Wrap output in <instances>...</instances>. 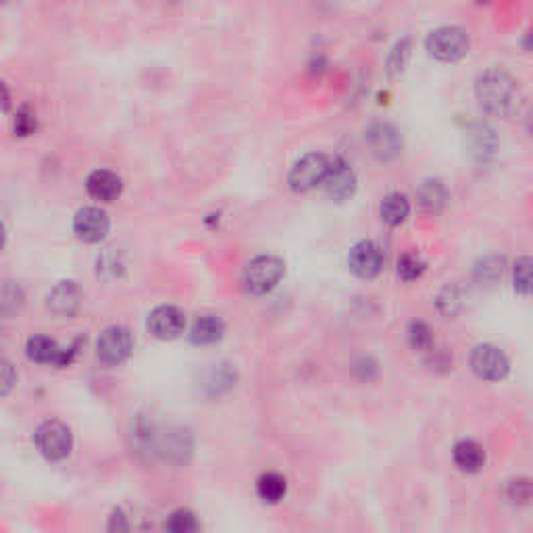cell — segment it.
<instances>
[{
    "label": "cell",
    "instance_id": "1",
    "mask_svg": "<svg viewBox=\"0 0 533 533\" xmlns=\"http://www.w3.org/2000/svg\"><path fill=\"white\" fill-rule=\"evenodd\" d=\"M475 98L479 109L490 117H506L517 106V80L506 69H486L475 82Z\"/></svg>",
    "mask_w": 533,
    "mask_h": 533
},
{
    "label": "cell",
    "instance_id": "2",
    "mask_svg": "<svg viewBox=\"0 0 533 533\" xmlns=\"http://www.w3.org/2000/svg\"><path fill=\"white\" fill-rule=\"evenodd\" d=\"M469 34L459 26H442L431 29L425 38V51L440 63H459L469 52Z\"/></svg>",
    "mask_w": 533,
    "mask_h": 533
},
{
    "label": "cell",
    "instance_id": "3",
    "mask_svg": "<svg viewBox=\"0 0 533 533\" xmlns=\"http://www.w3.org/2000/svg\"><path fill=\"white\" fill-rule=\"evenodd\" d=\"M286 273V265L279 256L273 255H261L253 259L244 269L242 281L244 287L250 292V294H267L271 292L275 286L279 284L281 278Z\"/></svg>",
    "mask_w": 533,
    "mask_h": 533
},
{
    "label": "cell",
    "instance_id": "4",
    "mask_svg": "<svg viewBox=\"0 0 533 533\" xmlns=\"http://www.w3.org/2000/svg\"><path fill=\"white\" fill-rule=\"evenodd\" d=\"M34 442L42 457L46 460H52V463L67 459L71 448H74L71 429L63 421H57V419H48V421L42 423L35 429Z\"/></svg>",
    "mask_w": 533,
    "mask_h": 533
},
{
    "label": "cell",
    "instance_id": "5",
    "mask_svg": "<svg viewBox=\"0 0 533 533\" xmlns=\"http://www.w3.org/2000/svg\"><path fill=\"white\" fill-rule=\"evenodd\" d=\"M329 167H332V159L323 153H309L304 154L302 159H298L294 167L290 169V176H287V184L290 188L298 192V194H304V192L315 190L317 185H323L325 182Z\"/></svg>",
    "mask_w": 533,
    "mask_h": 533
},
{
    "label": "cell",
    "instance_id": "6",
    "mask_svg": "<svg viewBox=\"0 0 533 533\" xmlns=\"http://www.w3.org/2000/svg\"><path fill=\"white\" fill-rule=\"evenodd\" d=\"M471 371L483 381H502L511 373V361L494 344H479L471 350Z\"/></svg>",
    "mask_w": 533,
    "mask_h": 533
},
{
    "label": "cell",
    "instance_id": "7",
    "mask_svg": "<svg viewBox=\"0 0 533 533\" xmlns=\"http://www.w3.org/2000/svg\"><path fill=\"white\" fill-rule=\"evenodd\" d=\"M131 350H134V338H131L129 329L121 325L106 327L96 340V355L109 367H117L128 361Z\"/></svg>",
    "mask_w": 533,
    "mask_h": 533
},
{
    "label": "cell",
    "instance_id": "8",
    "mask_svg": "<svg viewBox=\"0 0 533 533\" xmlns=\"http://www.w3.org/2000/svg\"><path fill=\"white\" fill-rule=\"evenodd\" d=\"M364 142H367L371 154L381 163H390V161L398 159L403 153V134L398 128H394L392 123H373L364 134Z\"/></svg>",
    "mask_w": 533,
    "mask_h": 533
},
{
    "label": "cell",
    "instance_id": "9",
    "mask_svg": "<svg viewBox=\"0 0 533 533\" xmlns=\"http://www.w3.org/2000/svg\"><path fill=\"white\" fill-rule=\"evenodd\" d=\"M26 355L29 361L38 364H52L57 369H65L74 363L77 355V346H59L55 340L46 338V335H32L26 344Z\"/></svg>",
    "mask_w": 533,
    "mask_h": 533
},
{
    "label": "cell",
    "instance_id": "10",
    "mask_svg": "<svg viewBox=\"0 0 533 533\" xmlns=\"http://www.w3.org/2000/svg\"><path fill=\"white\" fill-rule=\"evenodd\" d=\"M111 230V219L106 211L98 207H82L74 217V231L82 242L98 244Z\"/></svg>",
    "mask_w": 533,
    "mask_h": 533
},
{
    "label": "cell",
    "instance_id": "11",
    "mask_svg": "<svg viewBox=\"0 0 533 533\" xmlns=\"http://www.w3.org/2000/svg\"><path fill=\"white\" fill-rule=\"evenodd\" d=\"M350 271L361 279H375L383 269L381 248L371 239H361L350 248L349 255Z\"/></svg>",
    "mask_w": 533,
    "mask_h": 533
},
{
    "label": "cell",
    "instance_id": "12",
    "mask_svg": "<svg viewBox=\"0 0 533 533\" xmlns=\"http://www.w3.org/2000/svg\"><path fill=\"white\" fill-rule=\"evenodd\" d=\"M323 188L329 194V199L344 202L349 200L352 194L357 192V173L352 169L349 161L344 159H333L329 173L323 182Z\"/></svg>",
    "mask_w": 533,
    "mask_h": 533
},
{
    "label": "cell",
    "instance_id": "13",
    "mask_svg": "<svg viewBox=\"0 0 533 533\" xmlns=\"http://www.w3.org/2000/svg\"><path fill=\"white\" fill-rule=\"evenodd\" d=\"M466 151L475 163H490L498 153V136L488 123H473L466 129Z\"/></svg>",
    "mask_w": 533,
    "mask_h": 533
},
{
    "label": "cell",
    "instance_id": "14",
    "mask_svg": "<svg viewBox=\"0 0 533 533\" xmlns=\"http://www.w3.org/2000/svg\"><path fill=\"white\" fill-rule=\"evenodd\" d=\"M148 329L154 338L159 340H173L179 333H184L185 329V315L182 309L171 307V304H163L157 307L148 315Z\"/></svg>",
    "mask_w": 533,
    "mask_h": 533
},
{
    "label": "cell",
    "instance_id": "15",
    "mask_svg": "<svg viewBox=\"0 0 533 533\" xmlns=\"http://www.w3.org/2000/svg\"><path fill=\"white\" fill-rule=\"evenodd\" d=\"M80 301L82 292L75 281H61V284H57L51 290V294H48V309H51L52 315L69 319V317H74L77 309H80Z\"/></svg>",
    "mask_w": 533,
    "mask_h": 533
},
{
    "label": "cell",
    "instance_id": "16",
    "mask_svg": "<svg viewBox=\"0 0 533 533\" xmlns=\"http://www.w3.org/2000/svg\"><path fill=\"white\" fill-rule=\"evenodd\" d=\"M86 190L94 200L113 202L121 196L123 182L117 173L106 169H96L86 179Z\"/></svg>",
    "mask_w": 533,
    "mask_h": 533
},
{
    "label": "cell",
    "instance_id": "17",
    "mask_svg": "<svg viewBox=\"0 0 533 533\" xmlns=\"http://www.w3.org/2000/svg\"><path fill=\"white\" fill-rule=\"evenodd\" d=\"M225 333V323L217 315H202L190 329V342L196 346L217 344Z\"/></svg>",
    "mask_w": 533,
    "mask_h": 533
},
{
    "label": "cell",
    "instance_id": "18",
    "mask_svg": "<svg viewBox=\"0 0 533 533\" xmlns=\"http://www.w3.org/2000/svg\"><path fill=\"white\" fill-rule=\"evenodd\" d=\"M452 460L463 473H477L486 465V451L473 440H460L452 448Z\"/></svg>",
    "mask_w": 533,
    "mask_h": 533
},
{
    "label": "cell",
    "instance_id": "19",
    "mask_svg": "<svg viewBox=\"0 0 533 533\" xmlns=\"http://www.w3.org/2000/svg\"><path fill=\"white\" fill-rule=\"evenodd\" d=\"M448 202V190L440 179H425L417 188V205L425 213H440Z\"/></svg>",
    "mask_w": 533,
    "mask_h": 533
},
{
    "label": "cell",
    "instance_id": "20",
    "mask_svg": "<svg viewBox=\"0 0 533 533\" xmlns=\"http://www.w3.org/2000/svg\"><path fill=\"white\" fill-rule=\"evenodd\" d=\"M192 440L182 429H169L157 435V452L163 454L165 460H185L184 454H190Z\"/></svg>",
    "mask_w": 533,
    "mask_h": 533
},
{
    "label": "cell",
    "instance_id": "21",
    "mask_svg": "<svg viewBox=\"0 0 533 533\" xmlns=\"http://www.w3.org/2000/svg\"><path fill=\"white\" fill-rule=\"evenodd\" d=\"M409 213H411V202L404 194H400V192H392V194H388L380 205L381 219L392 227L403 225L406 217H409Z\"/></svg>",
    "mask_w": 533,
    "mask_h": 533
},
{
    "label": "cell",
    "instance_id": "22",
    "mask_svg": "<svg viewBox=\"0 0 533 533\" xmlns=\"http://www.w3.org/2000/svg\"><path fill=\"white\" fill-rule=\"evenodd\" d=\"M286 492V477H281L279 473H263L259 482H256V494H259V498L267 502V505H278V502L284 500Z\"/></svg>",
    "mask_w": 533,
    "mask_h": 533
},
{
    "label": "cell",
    "instance_id": "23",
    "mask_svg": "<svg viewBox=\"0 0 533 533\" xmlns=\"http://www.w3.org/2000/svg\"><path fill=\"white\" fill-rule=\"evenodd\" d=\"M411 55H412V42L409 38L398 40L396 44H394V48L390 51V57H388V63H386V74L390 80H396V77L404 74L406 67H409Z\"/></svg>",
    "mask_w": 533,
    "mask_h": 533
},
{
    "label": "cell",
    "instance_id": "24",
    "mask_svg": "<svg viewBox=\"0 0 533 533\" xmlns=\"http://www.w3.org/2000/svg\"><path fill=\"white\" fill-rule=\"evenodd\" d=\"M513 286L519 294L533 296V256H521L514 261Z\"/></svg>",
    "mask_w": 533,
    "mask_h": 533
},
{
    "label": "cell",
    "instance_id": "25",
    "mask_svg": "<svg viewBox=\"0 0 533 533\" xmlns=\"http://www.w3.org/2000/svg\"><path fill=\"white\" fill-rule=\"evenodd\" d=\"M435 304H438V310L446 317H454L459 315L465 307V296L463 290L457 284H448L446 287H442V292L435 298Z\"/></svg>",
    "mask_w": 533,
    "mask_h": 533
},
{
    "label": "cell",
    "instance_id": "26",
    "mask_svg": "<svg viewBox=\"0 0 533 533\" xmlns=\"http://www.w3.org/2000/svg\"><path fill=\"white\" fill-rule=\"evenodd\" d=\"M406 338H409L412 350L427 352L431 350V346H434V332H431V327L423 321H412L409 329H406Z\"/></svg>",
    "mask_w": 533,
    "mask_h": 533
},
{
    "label": "cell",
    "instance_id": "27",
    "mask_svg": "<svg viewBox=\"0 0 533 533\" xmlns=\"http://www.w3.org/2000/svg\"><path fill=\"white\" fill-rule=\"evenodd\" d=\"M506 498L517 506H525L533 502V482L527 477H514L506 486Z\"/></svg>",
    "mask_w": 533,
    "mask_h": 533
},
{
    "label": "cell",
    "instance_id": "28",
    "mask_svg": "<svg viewBox=\"0 0 533 533\" xmlns=\"http://www.w3.org/2000/svg\"><path fill=\"white\" fill-rule=\"evenodd\" d=\"M425 269H427V263L415 253L403 255L398 259V275L403 281H417L419 278H423Z\"/></svg>",
    "mask_w": 533,
    "mask_h": 533
},
{
    "label": "cell",
    "instance_id": "29",
    "mask_svg": "<svg viewBox=\"0 0 533 533\" xmlns=\"http://www.w3.org/2000/svg\"><path fill=\"white\" fill-rule=\"evenodd\" d=\"M167 531L173 533H190L199 529V521H196V514L188 511V508H177V511H173L169 514V519H167Z\"/></svg>",
    "mask_w": 533,
    "mask_h": 533
},
{
    "label": "cell",
    "instance_id": "30",
    "mask_svg": "<svg viewBox=\"0 0 533 533\" xmlns=\"http://www.w3.org/2000/svg\"><path fill=\"white\" fill-rule=\"evenodd\" d=\"M502 267H505V259L500 256H486L483 261L477 263L475 267V278L482 284H494L502 278Z\"/></svg>",
    "mask_w": 533,
    "mask_h": 533
},
{
    "label": "cell",
    "instance_id": "31",
    "mask_svg": "<svg viewBox=\"0 0 533 533\" xmlns=\"http://www.w3.org/2000/svg\"><path fill=\"white\" fill-rule=\"evenodd\" d=\"M233 381H236V371H231L230 364H217V369H213L208 375L205 386L211 388V394H221L230 390Z\"/></svg>",
    "mask_w": 533,
    "mask_h": 533
},
{
    "label": "cell",
    "instance_id": "32",
    "mask_svg": "<svg viewBox=\"0 0 533 533\" xmlns=\"http://www.w3.org/2000/svg\"><path fill=\"white\" fill-rule=\"evenodd\" d=\"M35 128H38V119H35V113L29 109V106H21L20 111L15 113V119H13V129L17 136L21 137H27L32 136Z\"/></svg>",
    "mask_w": 533,
    "mask_h": 533
},
{
    "label": "cell",
    "instance_id": "33",
    "mask_svg": "<svg viewBox=\"0 0 533 533\" xmlns=\"http://www.w3.org/2000/svg\"><path fill=\"white\" fill-rule=\"evenodd\" d=\"M17 375L13 373V367H11L9 361H3V396H9L11 388L15 386Z\"/></svg>",
    "mask_w": 533,
    "mask_h": 533
},
{
    "label": "cell",
    "instance_id": "34",
    "mask_svg": "<svg viewBox=\"0 0 533 533\" xmlns=\"http://www.w3.org/2000/svg\"><path fill=\"white\" fill-rule=\"evenodd\" d=\"M109 529H128V523H125V514L121 511H113Z\"/></svg>",
    "mask_w": 533,
    "mask_h": 533
},
{
    "label": "cell",
    "instance_id": "35",
    "mask_svg": "<svg viewBox=\"0 0 533 533\" xmlns=\"http://www.w3.org/2000/svg\"><path fill=\"white\" fill-rule=\"evenodd\" d=\"M521 44H523L527 52H533V27L527 29V34L523 35V42H521Z\"/></svg>",
    "mask_w": 533,
    "mask_h": 533
},
{
    "label": "cell",
    "instance_id": "36",
    "mask_svg": "<svg viewBox=\"0 0 533 533\" xmlns=\"http://www.w3.org/2000/svg\"><path fill=\"white\" fill-rule=\"evenodd\" d=\"M525 129H527V134L533 137V109L529 111V115H527V119H525Z\"/></svg>",
    "mask_w": 533,
    "mask_h": 533
},
{
    "label": "cell",
    "instance_id": "37",
    "mask_svg": "<svg viewBox=\"0 0 533 533\" xmlns=\"http://www.w3.org/2000/svg\"><path fill=\"white\" fill-rule=\"evenodd\" d=\"M3 92H4V111H9V103H11V98H9V88H7V86H3Z\"/></svg>",
    "mask_w": 533,
    "mask_h": 533
},
{
    "label": "cell",
    "instance_id": "38",
    "mask_svg": "<svg viewBox=\"0 0 533 533\" xmlns=\"http://www.w3.org/2000/svg\"><path fill=\"white\" fill-rule=\"evenodd\" d=\"M479 4H488V3H492V0H477Z\"/></svg>",
    "mask_w": 533,
    "mask_h": 533
},
{
    "label": "cell",
    "instance_id": "39",
    "mask_svg": "<svg viewBox=\"0 0 533 533\" xmlns=\"http://www.w3.org/2000/svg\"><path fill=\"white\" fill-rule=\"evenodd\" d=\"M4 3H9V0H4Z\"/></svg>",
    "mask_w": 533,
    "mask_h": 533
}]
</instances>
